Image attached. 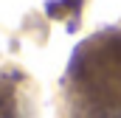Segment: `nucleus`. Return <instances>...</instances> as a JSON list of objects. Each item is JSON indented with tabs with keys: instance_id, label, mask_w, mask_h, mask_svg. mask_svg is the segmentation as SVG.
<instances>
[{
	"instance_id": "nucleus-1",
	"label": "nucleus",
	"mask_w": 121,
	"mask_h": 118,
	"mask_svg": "<svg viewBox=\"0 0 121 118\" xmlns=\"http://www.w3.org/2000/svg\"><path fill=\"white\" fill-rule=\"evenodd\" d=\"M101 118H121V113H107V115H101Z\"/></svg>"
}]
</instances>
